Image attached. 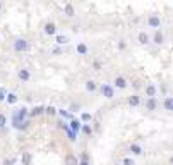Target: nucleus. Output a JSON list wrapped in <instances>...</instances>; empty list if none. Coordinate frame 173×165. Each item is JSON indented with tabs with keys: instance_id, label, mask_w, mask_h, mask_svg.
Instances as JSON below:
<instances>
[{
	"instance_id": "nucleus-1",
	"label": "nucleus",
	"mask_w": 173,
	"mask_h": 165,
	"mask_svg": "<svg viewBox=\"0 0 173 165\" xmlns=\"http://www.w3.org/2000/svg\"><path fill=\"white\" fill-rule=\"evenodd\" d=\"M14 50H16L17 53H23V52H28L29 50V41L24 38H17L16 41H14Z\"/></svg>"
},
{
	"instance_id": "nucleus-2",
	"label": "nucleus",
	"mask_w": 173,
	"mask_h": 165,
	"mask_svg": "<svg viewBox=\"0 0 173 165\" xmlns=\"http://www.w3.org/2000/svg\"><path fill=\"white\" fill-rule=\"evenodd\" d=\"M99 93L105 98H113L115 90H113V86H110V84H101V86H99Z\"/></svg>"
},
{
	"instance_id": "nucleus-3",
	"label": "nucleus",
	"mask_w": 173,
	"mask_h": 165,
	"mask_svg": "<svg viewBox=\"0 0 173 165\" xmlns=\"http://www.w3.org/2000/svg\"><path fill=\"white\" fill-rule=\"evenodd\" d=\"M113 86L118 88V90H125L127 88V81H125V78H122V76H117L115 81H113Z\"/></svg>"
},
{
	"instance_id": "nucleus-4",
	"label": "nucleus",
	"mask_w": 173,
	"mask_h": 165,
	"mask_svg": "<svg viewBox=\"0 0 173 165\" xmlns=\"http://www.w3.org/2000/svg\"><path fill=\"white\" fill-rule=\"evenodd\" d=\"M17 78H19L23 83L29 81V79H31V72H29V69H21V71L17 72Z\"/></svg>"
},
{
	"instance_id": "nucleus-5",
	"label": "nucleus",
	"mask_w": 173,
	"mask_h": 165,
	"mask_svg": "<svg viewBox=\"0 0 173 165\" xmlns=\"http://www.w3.org/2000/svg\"><path fill=\"white\" fill-rule=\"evenodd\" d=\"M156 107H158L156 96H148V102H146V108H148L149 112H153V110H156Z\"/></svg>"
},
{
	"instance_id": "nucleus-6",
	"label": "nucleus",
	"mask_w": 173,
	"mask_h": 165,
	"mask_svg": "<svg viewBox=\"0 0 173 165\" xmlns=\"http://www.w3.org/2000/svg\"><path fill=\"white\" fill-rule=\"evenodd\" d=\"M60 127L65 131V133H67V136H69V139H71V141H76V136H77V134L67 126V124H65V122H60Z\"/></svg>"
},
{
	"instance_id": "nucleus-7",
	"label": "nucleus",
	"mask_w": 173,
	"mask_h": 165,
	"mask_svg": "<svg viewBox=\"0 0 173 165\" xmlns=\"http://www.w3.org/2000/svg\"><path fill=\"white\" fill-rule=\"evenodd\" d=\"M41 113H45V107H41V105H36L34 108H31V112H28L29 117H38L41 115Z\"/></svg>"
},
{
	"instance_id": "nucleus-8",
	"label": "nucleus",
	"mask_w": 173,
	"mask_h": 165,
	"mask_svg": "<svg viewBox=\"0 0 173 165\" xmlns=\"http://www.w3.org/2000/svg\"><path fill=\"white\" fill-rule=\"evenodd\" d=\"M148 24H149L151 28H161V19L158 16H149Z\"/></svg>"
},
{
	"instance_id": "nucleus-9",
	"label": "nucleus",
	"mask_w": 173,
	"mask_h": 165,
	"mask_svg": "<svg viewBox=\"0 0 173 165\" xmlns=\"http://www.w3.org/2000/svg\"><path fill=\"white\" fill-rule=\"evenodd\" d=\"M149 40H151V38H149V35H148L146 31H141V33L137 35V41L141 43V45H148Z\"/></svg>"
},
{
	"instance_id": "nucleus-10",
	"label": "nucleus",
	"mask_w": 173,
	"mask_h": 165,
	"mask_svg": "<svg viewBox=\"0 0 173 165\" xmlns=\"http://www.w3.org/2000/svg\"><path fill=\"white\" fill-rule=\"evenodd\" d=\"M153 41L156 43V45H163V43H165V35L161 31H156V33H154V36H153Z\"/></svg>"
},
{
	"instance_id": "nucleus-11",
	"label": "nucleus",
	"mask_w": 173,
	"mask_h": 165,
	"mask_svg": "<svg viewBox=\"0 0 173 165\" xmlns=\"http://www.w3.org/2000/svg\"><path fill=\"white\" fill-rule=\"evenodd\" d=\"M79 163V158H77L76 155H72V153H67V157H65V165H77Z\"/></svg>"
},
{
	"instance_id": "nucleus-12",
	"label": "nucleus",
	"mask_w": 173,
	"mask_h": 165,
	"mask_svg": "<svg viewBox=\"0 0 173 165\" xmlns=\"http://www.w3.org/2000/svg\"><path fill=\"white\" fill-rule=\"evenodd\" d=\"M127 103L130 105V107H137V105L141 103V98H139L137 95H130V96L127 98Z\"/></svg>"
},
{
	"instance_id": "nucleus-13",
	"label": "nucleus",
	"mask_w": 173,
	"mask_h": 165,
	"mask_svg": "<svg viewBox=\"0 0 173 165\" xmlns=\"http://www.w3.org/2000/svg\"><path fill=\"white\" fill-rule=\"evenodd\" d=\"M64 12H65V16H67V17H74V14H76L74 5H72V3H65V7H64Z\"/></svg>"
},
{
	"instance_id": "nucleus-14",
	"label": "nucleus",
	"mask_w": 173,
	"mask_h": 165,
	"mask_svg": "<svg viewBox=\"0 0 173 165\" xmlns=\"http://www.w3.org/2000/svg\"><path fill=\"white\" fill-rule=\"evenodd\" d=\"M45 33H46L48 36L55 35V33H57V26H55L53 23H46V24H45Z\"/></svg>"
},
{
	"instance_id": "nucleus-15",
	"label": "nucleus",
	"mask_w": 173,
	"mask_h": 165,
	"mask_svg": "<svg viewBox=\"0 0 173 165\" xmlns=\"http://www.w3.org/2000/svg\"><path fill=\"white\" fill-rule=\"evenodd\" d=\"M17 100H19V96H17L16 93H9V95H5V102H7L9 105L17 103Z\"/></svg>"
},
{
	"instance_id": "nucleus-16",
	"label": "nucleus",
	"mask_w": 173,
	"mask_h": 165,
	"mask_svg": "<svg viewBox=\"0 0 173 165\" xmlns=\"http://www.w3.org/2000/svg\"><path fill=\"white\" fill-rule=\"evenodd\" d=\"M81 126H82V124H81L79 120L72 119V120H71V126H69V127H71V129H72V131H74V133L77 134V133H79V131H81Z\"/></svg>"
},
{
	"instance_id": "nucleus-17",
	"label": "nucleus",
	"mask_w": 173,
	"mask_h": 165,
	"mask_svg": "<svg viewBox=\"0 0 173 165\" xmlns=\"http://www.w3.org/2000/svg\"><path fill=\"white\" fill-rule=\"evenodd\" d=\"M163 105H165V110L171 112V110H173V98L171 96H166V98H165V102H163Z\"/></svg>"
},
{
	"instance_id": "nucleus-18",
	"label": "nucleus",
	"mask_w": 173,
	"mask_h": 165,
	"mask_svg": "<svg viewBox=\"0 0 173 165\" xmlns=\"http://www.w3.org/2000/svg\"><path fill=\"white\" fill-rule=\"evenodd\" d=\"M156 86H154V84H148V86H146V95H148V96H156Z\"/></svg>"
},
{
	"instance_id": "nucleus-19",
	"label": "nucleus",
	"mask_w": 173,
	"mask_h": 165,
	"mask_svg": "<svg viewBox=\"0 0 173 165\" xmlns=\"http://www.w3.org/2000/svg\"><path fill=\"white\" fill-rule=\"evenodd\" d=\"M31 153H23V157H21V162H23V165H31Z\"/></svg>"
},
{
	"instance_id": "nucleus-20",
	"label": "nucleus",
	"mask_w": 173,
	"mask_h": 165,
	"mask_svg": "<svg viewBox=\"0 0 173 165\" xmlns=\"http://www.w3.org/2000/svg\"><path fill=\"white\" fill-rule=\"evenodd\" d=\"M81 131H82L86 136H91V134H93V127H91L89 124H82V126H81Z\"/></svg>"
},
{
	"instance_id": "nucleus-21",
	"label": "nucleus",
	"mask_w": 173,
	"mask_h": 165,
	"mask_svg": "<svg viewBox=\"0 0 173 165\" xmlns=\"http://www.w3.org/2000/svg\"><path fill=\"white\" fill-rule=\"evenodd\" d=\"M86 90L93 93V91H96V90H98V84L94 83V81H91V79H89V81H86Z\"/></svg>"
},
{
	"instance_id": "nucleus-22",
	"label": "nucleus",
	"mask_w": 173,
	"mask_h": 165,
	"mask_svg": "<svg viewBox=\"0 0 173 165\" xmlns=\"http://www.w3.org/2000/svg\"><path fill=\"white\" fill-rule=\"evenodd\" d=\"M130 151L134 153V155H142V148L139 145H135V143H134V145H130Z\"/></svg>"
},
{
	"instance_id": "nucleus-23",
	"label": "nucleus",
	"mask_w": 173,
	"mask_h": 165,
	"mask_svg": "<svg viewBox=\"0 0 173 165\" xmlns=\"http://www.w3.org/2000/svg\"><path fill=\"white\" fill-rule=\"evenodd\" d=\"M77 53L86 55V53H87V45H84V43H79V45H77Z\"/></svg>"
},
{
	"instance_id": "nucleus-24",
	"label": "nucleus",
	"mask_w": 173,
	"mask_h": 165,
	"mask_svg": "<svg viewBox=\"0 0 173 165\" xmlns=\"http://www.w3.org/2000/svg\"><path fill=\"white\" fill-rule=\"evenodd\" d=\"M45 113H46V115H50V117H53V115H57V108L50 105V107L45 108Z\"/></svg>"
},
{
	"instance_id": "nucleus-25",
	"label": "nucleus",
	"mask_w": 173,
	"mask_h": 165,
	"mask_svg": "<svg viewBox=\"0 0 173 165\" xmlns=\"http://www.w3.org/2000/svg\"><path fill=\"white\" fill-rule=\"evenodd\" d=\"M67 41H69L67 36H64V35H58V36H57V43H58V45H65Z\"/></svg>"
},
{
	"instance_id": "nucleus-26",
	"label": "nucleus",
	"mask_w": 173,
	"mask_h": 165,
	"mask_svg": "<svg viewBox=\"0 0 173 165\" xmlns=\"http://www.w3.org/2000/svg\"><path fill=\"white\" fill-rule=\"evenodd\" d=\"M57 113H60V117H64V119H71V113H69L67 112V110H64V108H62V110H57Z\"/></svg>"
},
{
	"instance_id": "nucleus-27",
	"label": "nucleus",
	"mask_w": 173,
	"mask_h": 165,
	"mask_svg": "<svg viewBox=\"0 0 173 165\" xmlns=\"http://www.w3.org/2000/svg\"><path fill=\"white\" fill-rule=\"evenodd\" d=\"M91 119H93V117H91V113H87V112H84L82 115H81V120H82V122H89Z\"/></svg>"
},
{
	"instance_id": "nucleus-28",
	"label": "nucleus",
	"mask_w": 173,
	"mask_h": 165,
	"mask_svg": "<svg viewBox=\"0 0 173 165\" xmlns=\"http://www.w3.org/2000/svg\"><path fill=\"white\" fill-rule=\"evenodd\" d=\"M5 124H7V117L3 115V113H0V129H3Z\"/></svg>"
},
{
	"instance_id": "nucleus-29",
	"label": "nucleus",
	"mask_w": 173,
	"mask_h": 165,
	"mask_svg": "<svg viewBox=\"0 0 173 165\" xmlns=\"http://www.w3.org/2000/svg\"><path fill=\"white\" fill-rule=\"evenodd\" d=\"M101 65H103L101 60H94V62H93V67L96 69V71H99V69H101Z\"/></svg>"
},
{
	"instance_id": "nucleus-30",
	"label": "nucleus",
	"mask_w": 173,
	"mask_h": 165,
	"mask_svg": "<svg viewBox=\"0 0 173 165\" xmlns=\"http://www.w3.org/2000/svg\"><path fill=\"white\" fill-rule=\"evenodd\" d=\"M14 162H16V158H7V160H3V165H12Z\"/></svg>"
},
{
	"instance_id": "nucleus-31",
	"label": "nucleus",
	"mask_w": 173,
	"mask_h": 165,
	"mask_svg": "<svg viewBox=\"0 0 173 165\" xmlns=\"http://www.w3.org/2000/svg\"><path fill=\"white\" fill-rule=\"evenodd\" d=\"M5 95H7V93L2 90V88H0V102H3V100H5Z\"/></svg>"
},
{
	"instance_id": "nucleus-32",
	"label": "nucleus",
	"mask_w": 173,
	"mask_h": 165,
	"mask_svg": "<svg viewBox=\"0 0 173 165\" xmlns=\"http://www.w3.org/2000/svg\"><path fill=\"white\" fill-rule=\"evenodd\" d=\"M125 47H127V43H125V41H118V48L120 50H125Z\"/></svg>"
},
{
	"instance_id": "nucleus-33",
	"label": "nucleus",
	"mask_w": 173,
	"mask_h": 165,
	"mask_svg": "<svg viewBox=\"0 0 173 165\" xmlns=\"http://www.w3.org/2000/svg\"><path fill=\"white\" fill-rule=\"evenodd\" d=\"M79 160H87V162H89V155H87V153H82Z\"/></svg>"
},
{
	"instance_id": "nucleus-34",
	"label": "nucleus",
	"mask_w": 173,
	"mask_h": 165,
	"mask_svg": "<svg viewBox=\"0 0 173 165\" xmlns=\"http://www.w3.org/2000/svg\"><path fill=\"white\" fill-rule=\"evenodd\" d=\"M77 110H79V105H71V112H77Z\"/></svg>"
},
{
	"instance_id": "nucleus-35",
	"label": "nucleus",
	"mask_w": 173,
	"mask_h": 165,
	"mask_svg": "<svg viewBox=\"0 0 173 165\" xmlns=\"http://www.w3.org/2000/svg\"><path fill=\"white\" fill-rule=\"evenodd\" d=\"M123 163H125V165H134V162H132L130 158H125V160H123Z\"/></svg>"
},
{
	"instance_id": "nucleus-36",
	"label": "nucleus",
	"mask_w": 173,
	"mask_h": 165,
	"mask_svg": "<svg viewBox=\"0 0 173 165\" xmlns=\"http://www.w3.org/2000/svg\"><path fill=\"white\" fill-rule=\"evenodd\" d=\"M77 165H89V162H87V160H79V163Z\"/></svg>"
},
{
	"instance_id": "nucleus-37",
	"label": "nucleus",
	"mask_w": 173,
	"mask_h": 165,
	"mask_svg": "<svg viewBox=\"0 0 173 165\" xmlns=\"http://www.w3.org/2000/svg\"><path fill=\"white\" fill-rule=\"evenodd\" d=\"M0 10H2V3H0Z\"/></svg>"
}]
</instances>
